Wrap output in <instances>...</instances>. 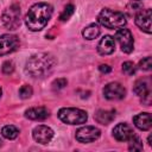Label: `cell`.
Masks as SVG:
<instances>
[{
    "label": "cell",
    "instance_id": "9a60e30c",
    "mask_svg": "<svg viewBox=\"0 0 152 152\" xmlns=\"http://www.w3.org/2000/svg\"><path fill=\"white\" fill-rule=\"evenodd\" d=\"M134 126L140 131H148L152 126V118L150 113H139L133 118Z\"/></svg>",
    "mask_w": 152,
    "mask_h": 152
},
{
    "label": "cell",
    "instance_id": "4fadbf2b",
    "mask_svg": "<svg viewBox=\"0 0 152 152\" xmlns=\"http://www.w3.org/2000/svg\"><path fill=\"white\" fill-rule=\"evenodd\" d=\"M115 50V39L112 36H104L97 44V52L102 56L110 55Z\"/></svg>",
    "mask_w": 152,
    "mask_h": 152
},
{
    "label": "cell",
    "instance_id": "8992f818",
    "mask_svg": "<svg viewBox=\"0 0 152 152\" xmlns=\"http://www.w3.org/2000/svg\"><path fill=\"white\" fill-rule=\"evenodd\" d=\"M115 38L119 42L122 52L131 53L133 51V49H134V39H133L132 32L128 28H125V27L118 28L116 32H115Z\"/></svg>",
    "mask_w": 152,
    "mask_h": 152
},
{
    "label": "cell",
    "instance_id": "8fae6325",
    "mask_svg": "<svg viewBox=\"0 0 152 152\" xmlns=\"http://www.w3.org/2000/svg\"><path fill=\"white\" fill-rule=\"evenodd\" d=\"M134 135L133 128L126 122H120L113 128V137L118 141H128Z\"/></svg>",
    "mask_w": 152,
    "mask_h": 152
},
{
    "label": "cell",
    "instance_id": "83f0119b",
    "mask_svg": "<svg viewBox=\"0 0 152 152\" xmlns=\"http://www.w3.org/2000/svg\"><path fill=\"white\" fill-rule=\"evenodd\" d=\"M129 1H131L132 6H133L134 8L140 7V5H141V2H142V0H129Z\"/></svg>",
    "mask_w": 152,
    "mask_h": 152
},
{
    "label": "cell",
    "instance_id": "7402d4cb",
    "mask_svg": "<svg viewBox=\"0 0 152 152\" xmlns=\"http://www.w3.org/2000/svg\"><path fill=\"white\" fill-rule=\"evenodd\" d=\"M122 71H124L125 74H127V75L131 76V75H134V74H135V71H137V66L134 65L133 62L127 61V62L122 63Z\"/></svg>",
    "mask_w": 152,
    "mask_h": 152
},
{
    "label": "cell",
    "instance_id": "277c9868",
    "mask_svg": "<svg viewBox=\"0 0 152 152\" xmlns=\"http://www.w3.org/2000/svg\"><path fill=\"white\" fill-rule=\"evenodd\" d=\"M57 115L61 121L69 125H81V124H84L88 119L87 112L80 108H71V107L61 108Z\"/></svg>",
    "mask_w": 152,
    "mask_h": 152
},
{
    "label": "cell",
    "instance_id": "d6986e66",
    "mask_svg": "<svg viewBox=\"0 0 152 152\" xmlns=\"http://www.w3.org/2000/svg\"><path fill=\"white\" fill-rule=\"evenodd\" d=\"M1 134H2L4 138L12 140V139H15L19 135V129L13 125H6V126L2 127Z\"/></svg>",
    "mask_w": 152,
    "mask_h": 152
},
{
    "label": "cell",
    "instance_id": "484cf974",
    "mask_svg": "<svg viewBox=\"0 0 152 152\" xmlns=\"http://www.w3.org/2000/svg\"><path fill=\"white\" fill-rule=\"evenodd\" d=\"M66 83H68V81L65 78H57L52 82V89L53 90H61L66 86Z\"/></svg>",
    "mask_w": 152,
    "mask_h": 152
},
{
    "label": "cell",
    "instance_id": "44dd1931",
    "mask_svg": "<svg viewBox=\"0 0 152 152\" xmlns=\"http://www.w3.org/2000/svg\"><path fill=\"white\" fill-rule=\"evenodd\" d=\"M74 12H75V6L74 5H66L65 6V8L63 10V12L61 13V15H59V20L61 21H66V20H69L70 19V17L74 14Z\"/></svg>",
    "mask_w": 152,
    "mask_h": 152
},
{
    "label": "cell",
    "instance_id": "603a6c76",
    "mask_svg": "<svg viewBox=\"0 0 152 152\" xmlns=\"http://www.w3.org/2000/svg\"><path fill=\"white\" fill-rule=\"evenodd\" d=\"M138 66H139V69H141V70L150 71V70H151V68H152V59H151V57H150V56H147V57L142 58V59L139 62Z\"/></svg>",
    "mask_w": 152,
    "mask_h": 152
},
{
    "label": "cell",
    "instance_id": "4316f807",
    "mask_svg": "<svg viewBox=\"0 0 152 152\" xmlns=\"http://www.w3.org/2000/svg\"><path fill=\"white\" fill-rule=\"evenodd\" d=\"M99 70H100L102 74H108V72L112 71V68H110L108 64H101V65L99 66Z\"/></svg>",
    "mask_w": 152,
    "mask_h": 152
},
{
    "label": "cell",
    "instance_id": "9c48e42d",
    "mask_svg": "<svg viewBox=\"0 0 152 152\" xmlns=\"http://www.w3.org/2000/svg\"><path fill=\"white\" fill-rule=\"evenodd\" d=\"M103 95L107 100H121L126 95V89L118 82H110L104 86Z\"/></svg>",
    "mask_w": 152,
    "mask_h": 152
},
{
    "label": "cell",
    "instance_id": "ba28073f",
    "mask_svg": "<svg viewBox=\"0 0 152 152\" xmlns=\"http://www.w3.org/2000/svg\"><path fill=\"white\" fill-rule=\"evenodd\" d=\"M20 45V40L15 34H2L0 36V56L8 55L15 51Z\"/></svg>",
    "mask_w": 152,
    "mask_h": 152
},
{
    "label": "cell",
    "instance_id": "e0dca14e",
    "mask_svg": "<svg viewBox=\"0 0 152 152\" xmlns=\"http://www.w3.org/2000/svg\"><path fill=\"white\" fill-rule=\"evenodd\" d=\"M100 32H101L100 26L94 23V24H90V25H88L87 27L83 28L82 36H83L86 39H88V40H93V39H95V38L99 37Z\"/></svg>",
    "mask_w": 152,
    "mask_h": 152
},
{
    "label": "cell",
    "instance_id": "6da1fadb",
    "mask_svg": "<svg viewBox=\"0 0 152 152\" xmlns=\"http://www.w3.org/2000/svg\"><path fill=\"white\" fill-rule=\"evenodd\" d=\"M56 64V58L51 53L40 52L27 59L25 70L33 78H44L53 71Z\"/></svg>",
    "mask_w": 152,
    "mask_h": 152
},
{
    "label": "cell",
    "instance_id": "f1b7e54d",
    "mask_svg": "<svg viewBox=\"0 0 152 152\" xmlns=\"http://www.w3.org/2000/svg\"><path fill=\"white\" fill-rule=\"evenodd\" d=\"M1 145H2V141H1V139H0V146H1Z\"/></svg>",
    "mask_w": 152,
    "mask_h": 152
},
{
    "label": "cell",
    "instance_id": "d4e9b609",
    "mask_svg": "<svg viewBox=\"0 0 152 152\" xmlns=\"http://www.w3.org/2000/svg\"><path fill=\"white\" fill-rule=\"evenodd\" d=\"M1 70L5 75H11L13 71H14V64L12 61H6L2 63V66H1Z\"/></svg>",
    "mask_w": 152,
    "mask_h": 152
},
{
    "label": "cell",
    "instance_id": "52a82bcc",
    "mask_svg": "<svg viewBox=\"0 0 152 152\" xmlns=\"http://www.w3.org/2000/svg\"><path fill=\"white\" fill-rule=\"evenodd\" d=\"M101 135V131L95 127V126H84L81 127L76 131V140L82 142V144H87V142H93L95 140H97Z\"/></svg>",
    "mask_w": 152,
    "mask_h": 152
},
{
    "label": "cell",
    "instance_id": "2e32d148",
    "mask_svg": "<svg viewBox=\"0 0 152 152\" xmlns=\"http://www.w3.org/2000/svg\"><path fill=\"white\" fill-rule=\"evenodd\" d=\"M95 120L99 122V124H102V125H108L110 124L114 118H115V110L112 109V110H104V109H100L96 112L95 114Z\"/></svg>",
    "mask_w": 152,
    "mask_h": 152
},
{
    "label": "cell",
    "instance_id": "5b68a950",
    "mask_svg": "<svg viewBox=\"0 0 152 152\" xmlns=\"http://www.w3.org/2000/svg\"><path fill=\"white\" fill-rule=\"evenodd\" d=\"M1 21L4 26L8 30H17L20 24V6L18 4H13L8 6L1 14Z\"/></svg>",
    "mask_w": 152,
    "mask_h": 152
},
{
    "label": "cell",
    "instance_id": "7c38bea8",
    "mask_svg": "<svg viewBox=\"0 0 152 152\" xmlns=\"http://www.w3.org/2000/svg\"><path fill=\"white\" fill-rule=\"evenodd\" d=\"M151 10L146 8V10H141L139 13H137L135 15V25L144 32L146 33H151Z\"/></svg>",
    "mask_w": 152,
    "mask_h": 152
},
{
    "label": "cell",
    "instance_id": "f546056e",
    "mask_svg": "<svg viewBox=\"0 0 152 152\" xmlns=\"http://www.w3.org/2000/svg\"><path fill=\"white\" fill-rule=\"evenodd\" d=\"M0 96H1V87H0Z\"/></svg>",
    "mask_w": 152,
    "mask_h": 152
},
{
    "label": "cell",
    "instance_id": "ffe728a7",
    "mask_svg": "<svg viewBox=\"0 0 152 152\" xmlns=\"http://www.w3.org/2000/svg\"><path fill=\"white\" fill-rule=\"evenodd\" d=\"M129 145H128V150L129 151H142V142L140 140L139 137H137L135 134L128 140Z\"/></svg>",
    "mask_w": 152,
    "mask_h": 152
},
{
    "label": "cell",
    "instance_id": "7a4b0ae2",
    "mask_svg": "<svg viewBox=\"0 0 152 152\" xmlns=\"http://www.w3.org/2000/svg\"><path fill=\"white\" fill-rule=\"evenodd\" d=\"M52 15V7L48 2H38L30 7L25 17V24L31 31L44 28Z\"/></svg>",
    "mask_w": 152,
    "mask_h": 152
},
{
    "label": "cell",
    "instance_id": "5bb4252c",
    "mask_svg": "<svg viewBox=\"0 0 152 152\" xmlns=\"http://www.w3.org/2000/svg\"><path fill=\"white\" fill-rule=\"evenodd\" d=\"M25 116L30 120H34V121H42L45 120L49 116V109L46 107H32L25 110Z\"/></svg>",
    "mask_w": 152,
    "mask_h": 152
},
{
    "label": "cell",
    "instance_id": "ac0fdd59",
    "mask_svg": "<svg viewBox=\"0 0 152 152\" xmlns=\"http://www.w3.org/2000/svg\"><path fill=\"white\" fill-rule=\"evenodd\" d=\"M133 91H134L138 96H140V97L144 96V95H146V94H148V93H151L148 81H147V80H142V78L138 80V81L134 83Z\"/></svg>",
    "mask_w": 152,
    "mask_h": 152
},
{
    "label": "cell",
    "instance_id": "3957f363",
    "mask_svg": "<svg viewBox=\"0 0 152 152\" xmlns=\"http://www.w3.org/2000/svg\"><path fill=\"white\" fill-rule=\"evenodd\" d=\"M99 23L104 26L106 28L114 30V28H120L126 25V17L124 13L119 11H114L110 8H103L99 15H97Z\"/></svg>",
    "mask_w": 152,
    "mask_h": 152
},
{
    "label": "cell",
    "instance_id": "30bf717a",
    "mask_svg": "<svg viewBox=\"0 0 152 152\" xmlns=\"http://www.w3.org/2000/svg\"><path fill=\"white\" fill-rule=\"evenodd\" d=\"M32 137H33V139H34L37 142L45 145V144L50 142V140L52 139V137H53V131H52L50 127L45 126V125H39V126H36V127L33 128V131H32Z\"/></svg>",
    "mask_w": 152,
    "mask_h": 152
},
{
    "label": "cell",
    "instance_id": "cb8c5ba5",
    "mask_svg": "<svg viewBox=\"0 0 152 152\" xmlns=\"http://www.w3.org/2000/svg\"><path fill=\"white\" fill-rule=\"evenodd\" d=\"M32 88L28 86V84H24V86H21L20 87V89H19V96L21 97V99H28V97H31V95H32Z\"/></svg>",
    "mask_w": 152,
    "mask_h": 152
}]
</instances>
